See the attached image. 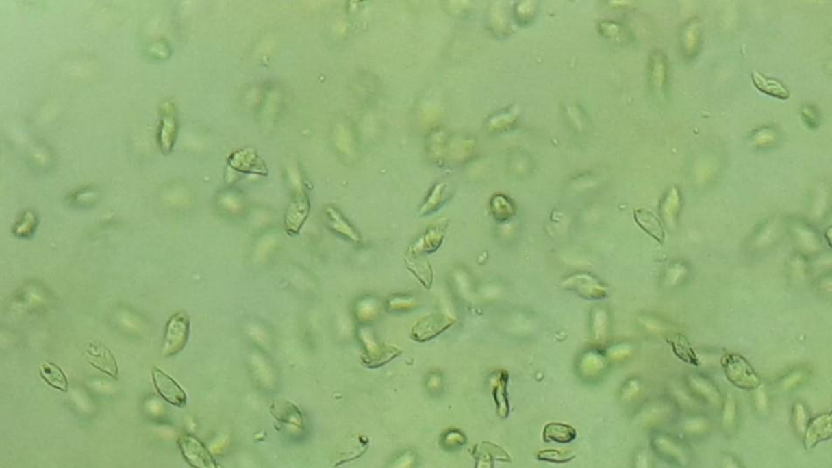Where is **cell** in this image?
<instances>
[{"instance_id": "obj_1", "label": "cell", "mask_w": 832, "mask_h": 468, "mask_svg": "<svg viewBox=\"0 0 832 468\" xmlns=\"http://www.w3.org/2000/svg\"><path fill=\"white\" fill-rule=\"evenodd\" d=\"M190 319L184 312L173 315L167 322L162 344L163 357L178 355L185 349L189 339Z\"/></svg>"}, {"instance_id": "obj_2", "label": "cell", "mask_w": 832, "mask_h": 468, "mask_svg": "<svg viewBox=\"0 0 832 468\" xmlns=\"http://www.w3.org/2000/svg\"><path fill=\"white\" fill-rule=\"evenodd\" d=\"M723 367L727 378L735 387L744 390L760 387V378L744 357L729 354L723 359Z\"/></svg>"}, {"instance_id": "obj_3", "label": "cell", "mask_w": 832, "mask_h": 468, "mask_svg": "<svg viewBox=\"0 0 832 468\" xmlns=\"http://www.w3.org/2000/svg\"><path fill=\"white\" fill-rule=\"evenodd\" d=\"M179 447L186 463L194 468H216L217 463L205 445L192 434H182Z\"/></svg>"}, {"instance_id": "obj_4", "label": "cell", "mask_w": 832, "mask_h": 468, "mask_svg": "<svg viewBox=\"0 0 832 468\" xmlns=\"http://www.w3.org/2000/svg\"><path fill=\"white\" fill-rule=\"evenodd\" d=\"M454 318L441 313H435L420 319L414 325L411 330L412 339L419 343H425L444 333L455 324Z\"/></svg>"}, {"instance_id": "obj_5", "label": "cell", "mask_w": 832, "mask_h": 468, "mask_svg": "<svg viewBox=\"0 0 832 468\" xmlns=\"http://www.w3.org/2000/svg\"><path fill=\"white\" fill-rule=\"evenodd\" d=\"M448 224L447 219H441L430 224L422 235L409 246L407 254L424 255L436 252L444 242Z\"/></svg>"}, {"instance_id": "obj_6", "label": "cell", "mask_w": 832, "mask_h": 468, "mask_svg": "<svg viewBox=\"0 0 832 468\" xmlns=\"http://www.w3.org/2000/svg\"><path fill=\"white\" fill-rule=\"evenodd\" d=\"M153 379L156 390L167 403L179 408L184 407L188 403V395L186 391L166 372L155 367L153 369Z\"/></svg>"}, {"instance_id": "obj_7", "label": "cell", "mask_w": 832, "mask_h": 468, "mask_svg": "<svg viewBox=\"0 0 832 468\" xmlns=\"http://www.w3.org/2000/svg\"><path fill=\"white\" fill-rule=\"evenodd\" d=\"M90 365L114 379L118 378V367L112 351L101 343H90L86 350Z\"/></svg>"}, {"instance_id": "obj_8", "label": "cell", "mask_w": 832, "mask_h": 468, "mask_svg": "<svg viewBox=\"0 0 832 468\" xmlns=\"http://www.w3.org/2000/svg\"><path fill=\"white\" fill-rule=\"evenodd\" d=\"M831 414L824 413L815 417L807 426L805 433V447L807 450H811L818 445L831 437L832 424Z\"/></svg>"}, {"instance_id": "obj_9", "label": "cell", "mask_w": 832, "mask_h": 468, "mask_svg": "<svg viewBox=\"0 0 832 468\" xmlns=\"http://www.w3.org/2000/svg\"><path fill=\"white\" fill-rule=\"evenodd\" d=\"M407 270L412 273L426 289L429 290L434 281V272L431 264L424 255H407L404 258Z\"/></svg>"}, {"instance_id": "obj_10", "label": "cell", "mask_w": 832, "mask_h": 468, "mask_svg": "<svg viewBox=\"0 0 832 468\" xmlns=\"http://www.w3.org/2000/svg\"><path fill=\"white\" fill-rule=\"evenodd\" d=\"M325 215H327L331 229L335 233L349 239L350 242L356 243L362 242V237H360L359 232L354 229L352 224L348 222L346 218L337 209L327 207V210H325Z\"/></svg>"}, {"instance_id": "obj_11", "label": "cell", "mask_w": 832, "mask_h": 468, "mask_svg": "<svg viewBox=\"0 0 832 468\" xmlns=\"http://www.w3.org/2000/svg\"><path fill=\"white\" fill-rule=\"evenodd\" d=\"M308 201L297 198L288 208L286 215V230L290 233H297L302 229L307 217L309 216Z\"/></svg>"}, {"instance_id": "obj_12", "label": "cell", "mask_w": 832, "mask_h": 468, "mask_svg": "<svg viewBox=\"0 0 832 468\" xmlns=\"http://www.w3.org/2000/svg\"><path fill=\"white\" fill-rule=\"evenodd\" d=\"M40 374L49 387L62 392L68 391V379L55 363L45 362L40 365Z\"/></svg>"}, {"instance_id": "obj_13", "label": "cell", "mask_w": 832, "mask_h": 468, "mask_svg": "<svg viewBox=\"0 0 832 468\" xmlns=\"http://www.w3.org/2000/svg\"><path fill=\"white\" fill-rule=\"evenodd\" d=\"M688 382L692 390L707 400L708 403L714 404V406L720 404V391L707 378L701 377L700 375H692L689 377Z\"/></svg>"}, {"instance_id": "obj_14", "label": "cell", "mask_w": 832, "mask_h": 468, "mask_svg": "<svg viewBox=\"0 0 832 468\" xmlns=\"http://www.w3.org/2000/svg\"><path fill=\"white\" fill-rule=\"evenodd\" d=\"M752 79L755 86L768 96L779 98L781 100H786L790 97V91L787 90V88L781 82L774 80V79L764 77L757 71L752 73Z\"/></svg>"}, {"instance_id": "obj_15", "label": "cell", "mask_w": 832, "mask_h": 468, "mask_svg": "<svg viewBox=\"0 0 832 468\" xmlns=\"http://www.w3.org/2000/svg\"><path fill=\"white\" fill-rule=\"evenodd\" d=\"M577 438V431L571 426L562 423H549L545 426L543 439L545 442H556L568 444Z\"/></svg>"}, {"instance_id": "obj_16", "label": "cell", "mask_w": 832, "mask_h": 468, "mask_svg": "<svg viewBox=\"0 0 832 468\" xmlns=\"http://www.w3.org/2000/svg\"><path fill=\"white\" fill-rule=\"evenodd\" d=\"M176 138V123L173 117L164 116L161 122L159 142L161 151L164 153H169L173 150L174 141Z\"/></svg>"}, {"instance_id": "obj_17", "label": "cell", "mask_w": 832, "mask_h": 468, "mask_svg": "<svg viewBox=\"0 0 832 468\" xmlns=\"http://www.w3.org/2000/svg\"><path fill=\"white\" fill-rule=\"evenodd\" d=\"M672 344L674 353L683 360L691 365H697L698 359L694 352V349L690 346L689 341L682 335H677L670 341Z\"/></svg>"}, {"instance_id": "obj_18", "label": "cell", "mask_w": 832, "mask_h": 468, "mask_svg": "<svg viewBox=\"0 0 832 468\" xmlns=\"http://www.w3.org/2000/svg\"><path fill=\"white\" fill-rule=\"evenodd\" d=\"M445 189L446 185L444 183H438V185L435 186L432 192H430L425 203L420 209V216H427V215L432 214L439 207H441L445 198Z\"/></svg>"}, {"instance_id": "obj_19", "label": "cell", "mask_w": 832, "mask_h": 468, "mask_svg": "<svg viewBox=\"0 0 832 468\" xmlns=\"http://www.w3.org/2000/svg\"><path fill=\"white\" fill-rule=\"evenodd\" d=\"M37 220H38L36 214L31 213V211H26V213H24L21 217V219L18 220L17 223L15 224V235L22 237V238H26V237L30 236L31 234H33L34 231L36 229L38 224Z\"/></svg>"}, {"instance_id": "obj_20", "label": "cell", "mask_w": 832, "mask_h": 468, "mask_svg": "<svg viewBox=\"0 0 832 468\" xmlns=\"http://www.w3.org/2000/svg\"><path fill=\"white\" fill-rule=\"evenodd\" d=\"M736 403L732 395L729 394L725 401L723 411V424L727 430L733 428L736 420Z\"/></svg>"}, {"instance_id": "obj_21", "label": "cell", "mask_w": 832, "mask_h": 468, "mask_svg": "<svg viewBox=\"0 0 832 468\" xmlns=\"http://www.w3.org/2000/svg\"><path fill=\"white\" fill-rule=\"evenodd\" d=\"M659 444L664 447V452L678 461L679 464L684 465L688 463V454L679 445L670 441H660Z\"/></svg>"}, {"instance_id": "obj_22", "label": "cell", "mask_w": 832, "mask_h": 468, "mask_svg": "<svg viewBox=\"0 0 832 468\" xmlns=\"http://www.w3.org/2000/svg\"><path fill=\"white\" fill-rule=\"evenodd\" d=\"M793 422L797 432L803 434L808 426V417L805 408L801 403H796L793 408Z\"/></svg>"}, {"instance_id": "obj_23", "label": "cell", "mask_w": 832, "mask_h": 468, "mask_svg": "<svg viewBox=\"0 0 832 468\" xmlns=\"http://www.w3.org/2000/svg\"><path fill=\"white\" fill-rule=\"evenodd\" d=\"M574 458L570 453H563L557 450H544L538 454V458L550 463H564Z\"/></svg>"}, {"instance_id": "obj_24", "label": "cell", "mask_w": 832, "mask_h": 468, "mask_svg": "<svg viewBox=\"0 0 832 468\" xmlns=\"http://www.w3.org/2000/svg\"><path fill=\"white\" fill-rule=\"evenodd\" d=\"M707 428V422L701 419H691L685 424V431L691 433L703 432Z\"/></svg>"}, {"instance_id": "obj_25", "label": "cell", "mask_w": 832, "mask_h": 468, "mask_svg": "<svg viewBox=\"0 0 832 468\" xmlns=\"http://www.w3.org/2000/svg\"><path fill=\"white\" fill-rule=\"evenodd\" d=\"M805 376L803 374V372H794L792 373V374H790L785 379H784L783 385V389H785V390H790V389L796 387L797 385H799L800 382L805 380Z\"/></svg>"}, {"instance_id": "obj_26", "label": "cell", "mask_w": 832, "mask_h": 468, "mask_svg": "<svg viewBox=\"0 0 832 468\" xmlns=\"http://www.w3.org/2000/svg\"><path fill=\"white\" fill-rule=\"evenodd\" d=\"M756 406L759 411H765L767 409V394L764 388L759 387L757 388V393L755 397Z\"/></svg>"}, {"instance_id": "obj_27", "label": "cell", "mask_w": 832, "mask_h": 468, "mask_svg": "<svg viewBox=\"0 0 832 468\" xmlns=\"http://www.w3.org/2000/svg\"><path fill=\"white\" fill-rule=\"evenodd\" d=\"M811 114H813V112L811 113V112H809L808 113H806V112L803 113V116L807 117V116L811 115ZM811 118H813V120H814V121L818 122L817 120H816V117H812V116H809V118H807V122H809V121H811Z\"/></svg>"}]
</instances>
